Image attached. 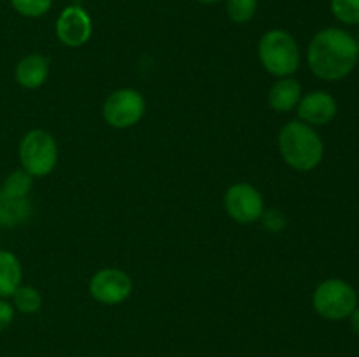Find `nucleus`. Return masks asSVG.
<instances>
[{"instance_id": "1", "label": "nucleus", "mask_w": 359, "mask_h": 357, "mask_svg": "<svg viewBox=\"0 0 359 357\" xmlns=\"http://www.w3.org/2000/svg\"><path fill=\"white\" fill-rule=\"evenodd\" d=\"M359 59L356 37L339 27L319 30L307 48V65L318 79L335 83L356 69Z\"/></svg>"}, {"instance_id": "2", "label": "nucleus", "mask_w": 359, "mask_h": 357, "mask_svg": "<svg viewBox=\"0 0 359 357\" xmlns=\"http://www.w3.org/2000/svg\"><path fill=\"white\" fill-rule=\"evenodd\" d=\"M280 156L287 167L297 172H311L325 158V142L314 126L294 119L280 128L277 136Z\"/></svg>"}, {"instance_id": "3", "label": "nucleus", "mask_w": 359, "mask_h": 357, "mask_svg": "<svg viewBox=\"0 0 359 357\" xmlns=\"http://www.w3.org/2000/svg\"><path fill=\"white\" fill-rule=\"evenodd\" d=\"M258 59L270 76L277 77V79L291 77L300 69V46L290 31L273 28L259 38Z\"/></svg>"}, {"instance_id": "4", "label": "nucleus", "mask_w": 359, "mask_h": 357, "mask_svg": "<svg viewBox=\"0 0 359 357\" xmlns=\"http://www.w3.org/2000/svg\"><path fill=\"white\" fill-rule=\"evenodd\" d=\"M18 154L25 172H28L34 178L46 177L58 163V144L51 133L35 128L25 133L18 147Z\"/></svg>"}, {"instance_id": "5", "label": "nucleus", "mask_w": 359, "mask_h": 357, "mask_svg": "<svg viewBox=\"0 0 359 357\" xmlns=\"http://www.w3.org/2000/svg\"><path fill=\"white\" fill-rule=\"evenodd\" d=\"M312 307L326 321H344L358 307V293L346 280L326 279L314 289Z\"/></svg>"}, {"instance_id": "6", "label": "nucleus", "mask_w": 359, "mask_h": 357, "mask_svg": "<svg viewBox=\"0 0 359 357\" xmlns=\"http://www.w3.org/2000/svg\"><path fill=\"white\" fill-rule=\"evenodd\" d=\"M146 114V98L133 88H119L112 91L104 102L102 115L109 126L126 130L140 122Z\"/></svg>"}, {"instance_id": "7", "label": "nucleus", "mask_w": 359, "mask_h": 357, "mask_svg": "<svg viewBox=\"0 0 359 357\" xmlns=\"http://www.w3.org/2000/svg\"><path fill=\"white\" fill-rule=\"evenodd\" d=\"M224 210L238 224H252L262 219L265 200L258 188L248 182L231 184L224 192Z\"/></svg>"}, {"instance_id": "8", "label": "nucleus", "mask_w": 359, "mask_h": 357, "mask_svg": "<svg viewBox=\"0 0 359 357\" xmlns=\"http://www.w3.org/2000/svg\"><path fill=\"white\" fill-rule=\"evenodd\" d=\"M91 298L100 304H114L123 303L132 296L133 282L126 272L119 268H104L95 273L88 284Z\"/></svg>"}, {"instance_id": "9", "label": "nucleus", "mask_w": 359, "mask_h": 357, "mask_svg": "<svg viewBox=\"0 0 359 357\" xmlns=\"http://www.w3.org/2000/svg\"><path fill=\"white\" fill-rule=\"evenodd\" d=\"M55 31L58 41L67 48H81L93 35V21L81 6H67L56 20Z\"/></svg>"}, {"instance_id": "10", "label": "nucleus", "mask_w": 359, "mask_h": 357, "mask_svg": "<svg viewBox=\"0 0 359 357\" xmlns=\"http://www.w3.org/2000/svg\"><path fill=\"white\" fill-rule=\"evenodd\" d=\"M337 111H339V105H337L333 94L323 90L305 93L297 107L298 119L314 126V128L316 126L330 125L335 119Z\"/></svg>"}, {"instance_id": "11", "label": "nucleus", "mask_w": 359, "mask_h": 357, "mask_svg": "<svg viewBox=\"0 0 359 357\" xmlns=\"http://www.w3.org/2000/svg\"><path fill=\"white\" fill-rule=\"evenodd\" d=\"M14 77L25 90H37L49 77V59L41 52H30L18 62Z\"/></svg>"}, {"instance_id": "12", "label": "nucleus", "mask_w": 359, "mask_h": 357, "mask_svg": "<svg viewBox=\"0 0 359 357\" xmlns=\"http://www.w3.org/2000/svg\"><path fill=\"white\" fill-rule=\"evenodd\" d=\"M304 97L302 84L293 77H280L272 84L269 91V105L272 111L286 114L294 111Z\"/></svg>"}, {"instance_id": "13", "label": "nucleus", "mask_w": 359, "mask_h": 357, "mask_svg": "<svg viewBox=\"0 0 359 357\" xmlns=\"http://www.w3.org/2000/svg\"><path fill=\"white\" fill-rule=\"evenodd\" d=\"M34 206L30 198H14L0 189V226L16 227L32 217Z\"/></svg>"}, {"instance_id": "14", "label": "nucleus", "mask_w": 359, "mask_h": 357, "mask_svg": "<svg viewBox=\"0 0 359 357\" xmlns=\"http://www.w3.org/2000/svg\"><path fill=\"white\" fill-rule=\"evenodd\" d=\"M23 268L16 254L0 251V298H11L21 286Z\"/></svg>"}, {"instance_id": "15", "label": "nucleus", "mask_w": 359, "mask_h": 357, "mask_svg": "<svg viewBox=\"0 0 359 357\" xmlns=\"http://www.w3.org/2000/svg\"><path fill=\"white\" fill-rule=\"evenodd\" d=\"M11 298H13L14 310H18L23 315L37 314L42 307V296L39 289H35L34 286H23L21 284Z\"/></svg>"}, {"instance_id": "16", "label": "nucleus", "mask_w": 359, "mask_h": 357, "mask_svg": "<svg viewBox=\"0 0 359 357\" xmlns=\"http://www.w3.org/2000/svg\"><path fill=\"white\" fill-rule=\"evenodd\" d=\"M32 188H34V177L28 172H25L23 168L11 172L6 181L2 182V186H0L4 192L14 196V198H28Z\"/></svg>"}, {"instance_id": "17", "label": "nucleus", "mask_w": 359, "mask_h": 357, "mask_svg": "<svg viewBox=\"0 0 359 357\" xmlns=\"http://www.w3.org/2000/svg\"><path fill=\"white\" fill-rule=\"evenodd\" d=\"M256 13H258V0H226V14L233 23H249Z\"/></svg>"}, {"instance_id": "18", "label": "nucleus", "mask_w": 359, "mask_h": 357, "mask_svg": "<svg viewBox=\"0 0 359 357\" xmlns=\"http://www.w3.org/2000/svg\"><path fill=\"white\" fill-rule=\"evenodd\" d=\"M330 9L340 23L359 24V0H330Z\"/></svg>"}, {"instance_id": "19", "label": "nucleus", "mask_w": 359, "mask_h": 357, "mask_svg": "<svg viewBox=\"0 0 359 357\" xmlns=\"http://www.w3.org/2000/svg\"><path fill=\"white\" fill-rule=\"evenodd\" d=\"M9 2L20 16L32 18V20L44 16L53 7V0H9Z\"/></svg>"}, {"instance_id": "20", "label": "nucleus", "mask_w": 359, "mask_h": 357, "mask_svg": "<svg viewBox=\"0 0 359 357\" xmlns=\"http://www.w3.org/2000/svg\"><path fill=\"white\" fill-rule=\"evenodd\" d=\"M259 220H262L263 226H265L269 231H272V233H280L287 224L286 216H284L280 210H273V209L270 210L265 209V212H263L262 219Z\"/></svg>"}, {"instance_id": "21", "label": "nucleus", "mask_w": 359, "mask_h": 357, "mask_svg": "<svg viewBox=\"0 0 359 357\" xmlns=\"http://www.w3.org/2000/svg\"><path fill=\"white\" fill-rule=\"evenodd\" d=\"M14 307L13 303L6 300V298H0V332L6 331L14 321Z\"/></svg>"}, {"instance_id": "22", "label": "nucleus", "mask_w": 359, "mask_h": 357, "mask_svg": "<svg viewBox=\"0 0 359 357\" xmlns=\"http://www.w3.org/2000/svg\"><path fill=\"white\" fill-rule=\"evenodd\" d=\"M349 324L351 329L359 336V304L353 310V314L349 315Z\"/></svg>"}, {"instance_id": "23", "label": "nucleus", "mask_w": 359, "mask_h": 357, "mask_svg": "<svg viewBox=\"0 0 359 357\" xmlns=\"http://www.w3.org/2000/svg\"><path fill=\"white\" fill-rule=\"evenodd\" d=\"M196 2H200V4H207V6H212V4L221 2V0H196Z\"/></svg>"}, {"instance_id": "24", "label": "nucleus", "mask_w": 359, "mask_h": 357, "mask_svg": "<svg viewBox=\"0 0 359 357\" xmlns=\"http://www.w3.org/2000/svg\"><path fill=\"white\" fill-rule=\"evenodd\" d=\"M356 44H358V52H359V37L356 38Z\"/></svg>"}, {"instance_id": "25", "label": "nucleus", "mask_w": 359, "mask_h": 357, "mask_svg": "<svg viewBox=\"0 0 359 357\" xmlns=\"http://www.w3.org/2000/svg\"><path fill=\"white\" fill-rule=\"evenodd\" d=\"M293 357H297V356H293Z\"/></svg>"}]
</instances>
